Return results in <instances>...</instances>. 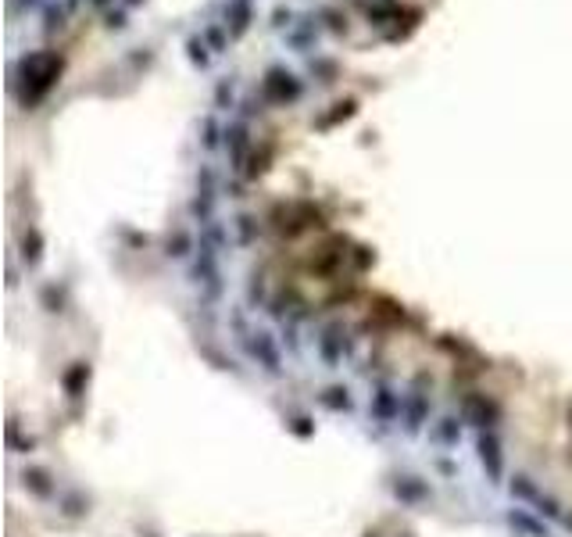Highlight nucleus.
<instances>
[{"label": "nucleus", "instance_id": "0eeeda50", "mask_svg": "<svg viewBox=\"0 0 572 537\" xmlns=\"http://www.w3.org/2000/svg\"><path fill=\"white\" fill-rule=\"evenodd\" d=\"M107 29H126V15L122 11H107Z\"/></svg>", "mask_w": 572, "mask_h": 537}, {"label": "nucleus", "instance_id": "f03ea898", "mask_svg": "<svg viewBox=\"0 0 572 537\" xmlns=\"http://www.w3.org/2000/svg\"><path fill=\"white\" fill-rule=\"evenodd\" d=\"M265 93L272 100H297L301 97V83L294 72H286V69H268L265 76Z\"/></svg>", "mask_w": 572, "mask_h": 537}, {"label": "nucleus", "instance_id": "7ed1b4c3", "mask_svg": "<svg viewBox=\"0 0 572 537\" xmlns=\"http://www.w3.org/2000/svg\"><path fill=\"white\" fill-rule=\"evenodd\" d=\"M229 22H233V36H240L251 25V4L247 0H233V4H229Z\"/></svg>", "mask_w": 572, "mask_h": 537}, {"label": "nucleus", "instance_id": "f257e3e1", "mask_svg": "<svg viewBox=\"0 0 572 537\" xmlns=\"http://www.w3.org/2000/svg\"><path fill=\"white\" fill-rule=\"evenodd\" d=\"M57 76H61V58H54L50 50H36V54H29V58L22 61V79L29 83V90H25V104H36L54 83H57Z\"/></svg>", "mask_w": 572, "mask_h": 537}, {"label": "nucleus", "instance_id": "1a4fd4ad", "mask_svg": "<svg viewBox=\"0 0 572 537\" xmlns=\"http://www.w3.org/2000/svg\"><path fill=\"white\" fill-rule=\"evenodd\" d=\"M208 36H211V43H215V47H225V40H222V33H218V29H211Z\"/></svg>", "mask_w": 572, "mask_h": 537}, {"label": "nucleus", "instance_id": "9d476101", "mask_svg": "<svg viewBox=\"0 0 572 537\" xmlns=\"http://www.w3.org/2000/svg\"><path fill=\"white\" fill-rule=\"evenodd\" d=\"M18 4H22V8H36V4H40V0H18Z\"/></svg>", "mask_w": 572, "mask_h": 537}, {"label": "nucleus", "instance_id": "39448f33", "mask_svg": "<svg viewBox=\"0 0 572 537\" xmlns=\"http://www.w3.org/2000/svg\"><path fill=\"white\" fill-rule=\"evenodd\" d=\"M225 104H233V83H218V107H225Z\"/></svg>", "mask_w": 572, "mask_h": 537}, {"label": "nucleus", "instance_id": "423d86ee", "mask_svg": "<svg viewBox=\"0 0 572 537\" xmlns=\"http://www.w3.org/2000/svg\"><path fill=\"white\" fill-rule=\"evenodd\" d=\"M215 133H218V129H215V119H204V147H215V143H218Z\"/></svg>", "mask_w": 572, "mask_h": 537}, {"label": "nucleus", "instance_id": "9b49d317", "mask_svg": "<svg viewBox=\"0 0 572 537\" xmlns=\"http://www.w3.org/2000/svg\"><path fill=\"white\" fill-rule=\"evenodd\" d=\"M93 4H97V8H104V4H107V0H93Z\"/></svg>", "mask_w": 572, "mask_h": 537}, {"label": "nucleus", "instance_id": "6e6552de", "mask_svg": "<svg viewBox=\"0 0 572 537\" xmlns=\"http://www.w3.org/2000/svg\"><path fill=\"white\" fill-rule=\"evenodd\" d=\"M290 18H294L290 11H282V8H279V11H275V22H272V25H275V29H286V25H290Z\"/></svg>", "mask_w": 572, "mask_h": 537}, {"label": "nucleus", "instance_id": "20e7f679", "mask_svg": "<svg viewBox=\"0 0 572 537\" xmlns=\"http://www.w3.org/2000/svg\"><path fill=\"white\" fill-rule=\"evenodd\" d=\"M186 50H190V61H193V65L208 69V61H211V58H208V47H204V40H201V36H190V40H186Z\"/></svg>", "mask_w": 572, "mask_h": 537}, {"label": "nucleus", "instance_id": "f8f14e48", "mask_svg": "<svg viewBox=\"0 0 572 537\" xmlns=\"http://www.w3.org/2000/svg\"><path fill=\"white\" fill-rule=\"evenodd\" d=\"M129 4H140V0H129Z\"/></svg>", "mask_w": 572, "mask_h": 537}]
</instances>
